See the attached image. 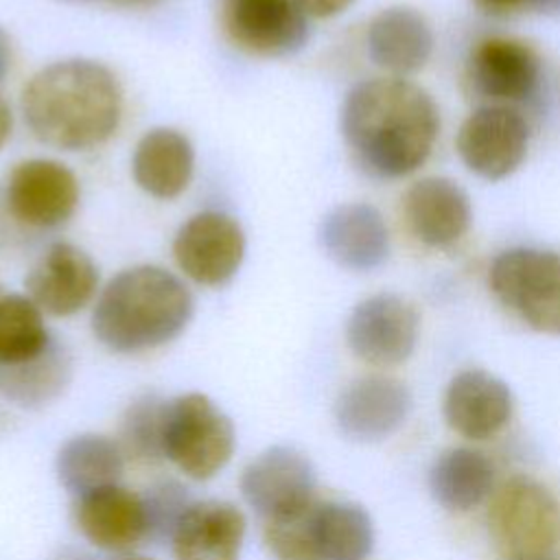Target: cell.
Instances as JSON below:
<instances>
[{
	"label": "cell",
	"mask_w": 560,
	"mask_h": 560,
	"mask_svg": "<svg viewBox=\"0 0 560 560\" xmlns=\"http://www.w3.org/2000/svg\"><path fill=\"white\" fill-rule=\"evenodd\" d=\"M339 129L368 175L400 179L429 160L440 133V109L422 85L405 77H372L346 92Z\"/></svg>",
	"instance_id": "6da1fadb"
},
{
	"label": "cell",
	"mask_w": 560,
	"mask_h": 560,
	"mask_svg": "<svg viewBox=\"0 0 560 560\" xmlns=\"http://www.w3.org/2000/svg\"><path fill=\"white\" fill-rule=\"evenodd\" d=\"M22 118L35 140L61 151H90L120 127L125 94L105 63L70 57L39 68L20 96Z\"/></svg>",
	"instance_id": "7a4b0ae2"
},
{
	"label": "cell",
	"mask_w": 560,
	"mask_h": 560,
	"mask_svg": "<svg viewBox=\"0 0 560 560\" xmlns=\"http://www.w3.org/2000/svg\"><path fill=\"white\" fill-rule=\"evenodd\" d=\"M192 313L195 298L179 276L160 265H133L98 291L92 332L112 352L138 354L177 339Z\"/></svg>",
	"instance_id": "3957f363"
},
{
	"label": "cell",
	"mask_w": 560,
	"mask_h": 560,
	"mask_svg": "<svg viewBox=\"0 0 560 560\" xmlns=\"http://www.w3.org/2000/svg\"><path fill=\"white\" fill-rule=\"evenodd\" d=\"M276 560H365L374 547L370 514L348 501H315L304 512L265 523Z\"/></svg>",
	"instance_id": "277c9868"
},
{
	"label": "cell",
	"mask_w": 560,
	"mask_h": 560,
	"mask_svg": "<svg viewBox=\"0 0 560 560\" xmlns=\"http://www.w3.org/2000/svg\"><path fill=\"white\" fill-rule=\"evenodd\" d=\"M488 529L501 560H560V501L534 477L514 475L501 483Z\"/></svg>",
	"instance_id": "5b68a950"
},
{
	"label": "cell",
	"mask_w": 560,
	"mask_h": 560,
	"mask_svg": "<svg viewBox=\"0 0 560 560\" xmlns=\"http://www.w3.org/2000/svg\"><path fill=\"white\" fill-rule=\"evenodd\" d=\"M236 446L234 424L212 398L179 394L164 405V459L186 477L206 481L225 468Z\"/></svg>",
	"instance_id": "8992f818"
},
{
	"label": "cell",
	"mask_w": 560,
	"mask_h": 560,
	"mask_svg": "<svg viewBox=\"0 0 560 560\" xmlns=\"http://www.w3.org/2000/svg\"><path fill=\"white\" fill-rule=\"evenodd\" d=\"M492 295L525 326L542 335H560V252L510 247L488 267Z\"/></svg>",
	"instance_id": "52a82bcc"
},
{
	"label": "cell",
	"mask_w": 560,
	"mask_h": 560,
	"mask_svg": "<svg viewBox=\"0 0 560 560\" xmlns=\"http://www.w3.org/2000/svg\"><path fill=\"white\" fill-rule=\"evenodd\" d=\"M529 122L518 107L483 103L459 125L455 151L462 164L481 179L501 182L527 158Z\"/></svg>",
	"instance_id": "ba28073f"
},
{
	"label": "cell",
	"mask_w": 560,
	"mask_h": 560,
	"mask_svg": "<svg viewBox=\"0 0 560 560\" xmlns=\"http://www.w3.org/2000/svg\"><path fill=\"white\" fill-rule=\"evenodd\" d=\"M79 201V177L68 164L52 158L22 160L4 182L7 212L24 228H61L74 217Z\"/></svg>",
	"instance_id": "9c48e42d"
},
{
	"label": "cell",
	"mask_w": 560,
	"mask_h": 560,
	"mask_svg": "<svg viewBox=\"0 0 560 560\" xmlns=\"http://www.w3.org/2000/svg\"><path fill=\"white\" fill-rule=\"evenodd\" d=\"M245 247L243 225L232 214L201 210L177 228L171 252L186 278L201 287H221L241 269Z\"/></svg>",
	"instance_id": "30bf717a"
},
{
	"label": "cell",
	"mask_w": 560,
	"mask_h": 560,
	"mask_svg": "<svg viewBox=\"0 0 560 560\" xmlns=\"http://www.w3.org/2000/svg\"><path fill=\"white\" fill-rule=\"evenodd\" d=\"M315 468L311 459L293 446H271L254 457L241 475V494L265 521H284L315 499Z\"/></svg>",
	"instance_id": "8fae6325"
},
{
	"label": "cell",
	"mask_w": 560,
	"mask_h": 560,
	"mask_svg": "<svg viewBox=\"0 0 560 560\" xmlns=\"http://www.w3.org/2000/svg\"><path fill=\"white\" fill-rule=\"evenodd\" d=\"M221 28L234 48L258 59L291 57L308 42V15L298 0H225Z\"/></svg>",
	"instance_id": "7c38bea8"
},
{
	"label": "cell",
	"mask_w": 560,
	"mask_h": 560,
	"mask_svg": "<svg viewBox=\"0 0 560 560\" xmlns=\"http://www.w3.org/2000/svg\"><path fill=\"white\" fill-rule=\"evenodd\" d=\"M418 332L420 315L398 293H374L361 300L346 322L350 352L374 368L405 363L416 350Z\"/></svg>",
	"instance_id": "4fadbf2b"
},
{
	"label": "cell",
	"mask_w": 560,
	"mask_h": 560,
	"mask_svg": "<svg viewBox=\"0 0 560 560\" xmlns=\"http://www.w3.org/2000/svg\"><path fill=\"white\" fill-rule=\"evenodd\" d=\"M466 83L490 105H523L536 98L542 83V61L523 39L490 35L479 39L466 61Z\"/></svg>",
	"instance_id": "5bb4252c"
},
{
	"label": "cell",
	"mask_w": 560,
	"mask_h": 560,
	"mask_svg": "<svg viewBox=\"0 0 560 560\" xmlns=\"http://www.w3.org/2000/svg\"><path fill=\"white\" fill-rule=\"evenodd\" d=\"M24 289L44 315L70 317L94 300L98 267L83 247L57 241L33 262Z\"/></svg>",
	"instance_id": "9a60e30c"
},
{
	"label": "cell",
	"mask_w": 560,
	"mask_h": 560,
	"mask_svg": "<svg viewBox=\"0 0 560 560\" xmlns=\"http://www.w3.org/2000/svg\"><path fill=\"white\" fill-rule=\"evenodd\" d=\"M409 411L411 392L402 381L368 374L341 389L335 402V422L348 440L381 442L405 424Z\"/></svg>",
	"instance_id": "2e32d148"
},
{
	"label": "cell",
	"mask_w": 560,
	"mask_h": 560,
	"mask_svg": "<svg viewBox=\"0 0 560 560\" xmlns=\"http://www.w3.org/2000/svg\"><path fill=\"white\" fill-rule=\"evenodd\" d=\"M402 217L418 243L431 249H448L470 230L472 203L455 179L429 175L405 190Z\"/></svg>",
	"instance_id": "e0dca14e"
},
{
	"label": "cell",
	"mask_w": 560,
	"mask_h": 560,
	"mask_svg": "<svg viewBox=\"0 0 560 560\" xmlns=\"http://www.w3.org/2000/svg\"><path fill=\"white\" fill-rule=\"evenodd\" d=\"M72 518L90 545L109 553H129L149 540L144 499L120 483L77 497Z\"/></svg>",
	"instance_id": "ac0fdd59"
},
{
	"label": "cell",
	"mask_w": 560,
	"mask_h": 560,
	"mask_svg": "<svg viewBox=\"0 0 560 560\" xmlns=\"http://www.w3.org/2000/svg\"><path fill=\"white\" fill-rule=\"evenodd\" d=\"M324 254L348 271H374L389 256V228L378 208L365 201L339 203L317 230Z\"/></svg>",
	"instance_id": "d6986e66"
},
{
	"label": "cell",
	"mask_w": 560,
	"mask_h": 560,
	"mask_svg": "<svg viewBox=\"0 0 560 560\" xmlns=\"http://www.w3.org/2000/svg\"><path fill=\"white\" fill-rule=\"evenodd\" d=\"M512 409L510 387L486 370H462L444 392V420L468 440L497 435L510 422Z\"/></svg>",
	"instance_id": "ffe728a7"
},
{
	"label": "cell",
	"mask_w": 560,
	"mask_h": 560,
	"mask_svg": "<svg viewBox=\"0 0 560 560\" xmlns=\"http://www.w3.org/2000/svg\"><path fill=\"white\" fill-rule=\"evenodd\" d=\"M365 46L376 68L389 77H407L427 66L433 55L435 35L418 9L394 4L370 20Z\"/></svg>",
	"instance_id": "44dd1931"
},
{
	"label": "cell",
	"mask_w": 560,
	"mask_h": 560,
	"mask_svg": "<svg viewBox=\"0 0 560 560\" xmlns=\"http://www.w3.org/2000/svg\"><path fill=\"white\" fill-rule=\"evenodd\" d=\"M247 521L230 501H192L179 518L171 549L175 560H238Z\"/></svg>",
	"instance_id": "7402d4cb"
},
{
	"label": "cell",
	"mask_w": 560,
	"mask_h": 560,
	"mask_svg": "<svg viewBox=\"0 0 560 560\" xmlns=\"http://www.w3.org/2000/svg\"><path fill=\"white\" fill-rule=\"evenodd\" d=\"M195 175V147L173 127L149 129L133 149L131 177L153 199L179 197Z\"/></svg>",
	"instance_id": "603a6c76"
},
{
	"label": "cell",
	"mask_w": 560,
	"mask_h": 560,
	"mask_svg": "<svg viewBox=\"0 0 560 560\" xmlns=\"http://www.w3.org/2000/svg\"><path fill=\"white\" fill-rule=\"evenodd\" d=\"M57 479L74 499L114 486L125 472V453L107 435L81 433L63 442L55 459Z\"/></svg>",
	"instance_id": "cb8c5ba5"
},
{
	"label": "cell",
	"mask_w": 560,
	"mask_h": 560,
	"mask_svg": "<svg viewBox=\"0 0 560 560\" xmlns=\"http://www.w3.org/2000/svg\"><path fill=\"white\" fill-rule=\"evenodd\" d=\"M494 486L492 462L475 448L457 446L444 451L429 470L433 499L451 512H468L483 503Z\"/></svg>",
	"instance_id": "d4e9b609"
},
{
	"label": "cell",
	"mask_w": 560,
	"mask_h": 560,
	"mask_svg": "<svg viewBox=\"0 0 560 560\" xmlns=\"http://www.w3.org/2000/svg\"><path fill=\"white\" fill-rule=\"evenodd\" d=\"M72 378V357L68 348L55 339V343L37 359L0 368V396L9 402L37 409L57 400Z\"/></svg>",
	"instance_id": "484cf974"
},
{
	"label": "cell",
	"mask_w": 560,
	"mask_h": 560,
	"mask_svg": "<svg viewBox=\"0 0 560 560\" xmlns=\"http://www.w3.org/2000/svg\"><path fill=\"white\" fill-rule=\"evenodd\" d=\"M57 337L48 330L39 306L20 293H0V368L42 357Z\"/></svg>",
	"instance_id": "4316f807"
},
{
	"label": "cell",
	"mask_w": 560,
	"mask_h": 560,
	"mask_svg": "<svg viewBox=\"0 0 560 560\" xmlns=\"http://www.w3.org/2000/svg\"><path fill=\"white\" fill-rule=\"evenodd\" d=\"M164 405L158 394L138 396L122 413L118 429V444L125 457L138 464H158L164 459Z\"/></svg>",
	"instance_id": "83f0119b"
},
{
	"label": "cell",
	"mask_w": 560,
	"mask_h": 560,
	"mask_svg": "<svg viewBox=\"0 0 560 560\" xmlns=\"http://www.w3.org/2000/svg\"><path fill=\"white\" fill-rule=\"evenodd\" d=\"M142 499L149 516V540L153 542L171 540L179 518L192 503L188 490L173 479L153 483L147 488Z\"/></svg>",
	"instance_id": "f1b7e54d"
},
{
	"label": "cell",
	"mask_w": 560,
	"mask_h": 560,
	"mask_svg": "<svg viewBox=\"0 0 560 560\" xmlns=\"http://www.w3.org/2000/svg\"><path fill=\"white\" fill-rule=\"evenodd\" d=\"M308 18L328 20L352 7L354 0H298Z\"/></svg>",
	"instance_id": "f546056e"
},
{
	"label": "cell",
	"mask_w": 560,
	"mask_h": 560,
	"mask_svg": "<svg viewBox=\"0 0 560 560\" xmlns=\"http://www.w3.org/2000/svg\"><path fill=\"white\" fill-rule=\"evenodd\" d=\"M475 2L486 13L503 15V13H512L516 9H529L532 0H475Z\"/></svg>",
	"instance_id": "4dcf8cb0"
},
{
	"label": "cell",
	"mask_w": 560,
	"mask_h": 560,
	"mask_svg": "<svg viewBox=\"0 0 560 560\" xmlns=\"http://www.w3.org/2000/svg\"><path fill=\"white\" fill-rule=\"evenodd\" d=\"M11 131H13V112H11V105L7 103V98L0 94V151L9 142Z\"/></svg>",
	"instance_id": "1f68e13d"
},
{
	"label": "cell",
	"mask_w": 560,
	"mask_h": 560,
	"mask_svg": "<svg viewBox=\"0 0 560 560\" xmlns=\"http://www.w3.org/2000/svg\"><path fill=\"white\" fill-rule=\"evenodd\" d=\"M11 63H13V44L9 33L0 26V81L9 74Z\"/></svg>",
	"instance_id": "d6a6232c"
},
{
	"label": "cell",
	"mask_w": 560,
	"mask_h": 560,
	"mask_svg": "<svg viewBox=\"0 0 560 560\" xmlns=\"http://www.w3.org/2000/svg\"><path fill=\"white\" fill-rule=\"evenodd\" d=\"M529 9L542 15H560V0H532Z\"/></svg>",
	"instance_id": "836d02e7"
},
{
	"label": "cell",
	"mask_w": 560,
	"mask_h": 560,
	"mask_svg": "<svg viewBox=\"0 0 560 560\" xmlns=\"http://www.w3.org/2000/svg\"><path fill=\"white\" fill-rule=\"evenodd\" d=\"M50 560H94V558L83 551H77V549H61Z\"/></svg>",
	"instance_id": "e575fe53"
},
{
	"label": "cell",
	"mask_w": 560,
	"mask_h": 560,
	"mask_svg": "<svg viewBox=\"0 0 560 560\" xmlns=\"http://www.w3.org/2000/svg\"><path fill=\"white\" fill-rule=\"evenodd\" d=\"M122 560H149V558H140V556H127V558H122Z\"/></svg>",
	"instance_id": "d590c367"
},
{
	"label": "cell",
	"mask_w": 560,
	"mask_h": 560,
	"mask_svg": "<svg viewBox=\"0 0 560 560\" xmlns=\"http://www.w3.org/2000/svg\"><path fill=\"white\" fill-rule=\"evenodd\" d=\"M125 2H149V0H125Z\"/></svg>",
	"instance_id": "8d00e7d4"
}]
</instances>
